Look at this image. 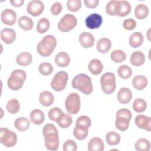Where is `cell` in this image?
Listing matches in <instances>:
<instances>
[{
    "mask_svg": "<svg viewBox=\"0 0 151 151\" xmlns=\"http://www.w3.org/2000/svg\"><path fill=\"white\" fill-rule=\"evenodd\" d=\"M45 147L51 151H55L59 147V136L56 127L50 123L45 124L42 130Z\"/></svg>",
    "mask_w": 151,
    "mask_h": 151,
    "instance_id": "cell-1",
    "label": "cell"
},
{
    "mask_svg": "<svg viewBox=\"0 0 151 151\" xmlns=\"http://www.w3.org/2000/svg\"><path fill=\"white\" fill-rule=\"evenodd\" d=\"M72 86L83 94L88 95L93 91L91 78L86 74L81 73L76 76L72 80Z\"/></svg>",
    "mask_w": 151,
    "mask_h": 151,
    "instance_id": "cell-2",
    "label": "cell"
},
{
    "mask_svg": "<svg viewBox=\"0 0 151 151\" xmlns=\"http://www.w3.org/2000/svg\"><path fill=\"white\" fill-rule=\"evenodd\" d=\"M57 45V40L54 36L47 35L37 44V51L42 57L50 55L54 50Z\"/></svg>",
    "mask_w": 151,
    "mask_h": 151,
    "instance_id": "cell-3",
    "label": "cell"
},
{
    "mask_svg": "<svg viewBox=\"0 0 151 151\" xmlns=\"http://www.w3.org/2000/svg\"><path fill=\"white\" fill-rule=\"evenodd\" d=\"M27 77L25 71L21 69L14 70L7 81L8 87L12 90L17 91L22 87L24 82Z\"/></svg>",
    "mask_w": 151,
    "mask_h": 151,
    "instance_id": "cell-4",
    "label": "cell"
},
{
    "mask_svg": "<svg viewBox=\"0 0 151 151\" xmlns=\"http://www.w3.org/2000/svg\"><path fill=\"white\" fill-rule=\"evenodd\" d=\"M101 90L106 94H112L116 87L115 75L111 72L103 74L100 79Z\"/></svg>",
    "mask_w": 151,
    "mask_h": 151,
    "instance_id": "cell-5",
    "label": "cell"
},
{
    "mask_svg": "<svg viewBox=\"0 0 151 151\" xmlns=\"http://www.w3.org/2000/svg\"><path fill=\"white\" fill-rule=\"evenodd\" d=\"M65 107L68 113L77 114L80 109V98L77 93L70 94L65 100Z\"/></svg>",
    "mask_w": 151,
    "mask_h": 151,
    "instance_id": "cell-6",
    "label": "cell"
},
{
    "mask_svg": "<svg viewBox=\"0 0 151 151\" xmlns=\"http://www.w3.org/2000/svg\"><path fill=\"white\" fill-rule=\"evenodd\" d=\"M68 79L67 73L63 71H59L54 75L51 82V87L55 91H61L65 88Z\"/></svg>",
    "mask_w": 151,
    "mask_h": 151,
    "instance_id": "cell-7",
    "label": "cell"
},
{
    "mask_svg": "<svg viewBox=\"0 0 151 151\" xmlns=\"http://www.w3.org/2000/svg\"><path fill=\"white\" fill-rule=\"evenodd\" d=\"M17 142V134L7 128L2 127L0 129V142L6 147H12Z\"/></svg>",
    "mask_w": 151,
    "mask_h": 151,
    "instance_id": "cell-8",
    "label": "cell"
},
{
    "mask_svg": "<svg viewBox=\"0 0 151 151\" xmlns=\"http://www.w3.org/2000/svg\"><path fill=\"white\" fill-rule=\"evenodd\" d=\"M76 17L70 14L64 15L58 24V29L62 32H68L77 25Z\"/></svg>",
    "mask_w": 151,
    "mask_h": 151,
    "instance_id": "cell-9",
    "label": "cell"
},
{
    "mask_svg": "<svg viewBox=\"0 0 151 151\" xmlns=\"http://www.w3.org/2000/svg\"><path fill=\"white\" fill-rule=\"evenodd\" d=\"M44 5L43 2L39 0L31 1L27 5V12L34 17L40 15L44 11Z\"/></svg>",
    "mask_w": 151,
    "mask_h": 151,
    "instance_id": "cell-10",
    "label": "cell"
},
{
    "mask_svg": "<svg viewBox=\"0 0 151 151\" xmlns=\"http://www.w3.org/2000/svg\"><path fill=\"white\" fill-rule=\"evenodd\" d=\"M103 22L101 15L97 13H93L89 15L85 19V24L87 28L90 29L99 28Z\"/></svg>",
    "mask_w": 151,
    "mask_h": 151,
    "instance_id": "cell-11",
    "label": "cell"
},
{
    "mask_svg": "<svg viewBox=\"0 0 151 151\" xmlns=\"http://www.w3.org/2000/svg\"><path fill=\"white\" fill-rule=\"evenodd\" d=\"M131 11L130 4L127 1H117L115 6V15L125 17Z\"/></svg>",
    "mask_w": 151,
    "mask_h": 151,
    "instance_id": "cell-12",
    "label": "cell"
},
{
    "mask_svg": "<svg viewBox=\"0 0 151 151\" xmlns=\"http://www.w3.org/2000/svg\"><path fill=\"white\" fill-rule=\"evenodd\" d=\"M1 19L3 24L7 25H12L16 22L17 14L14 10L7 8L2 12Z\"/></svg>",
    "mask_w": 151,
    "mask_h": 151,
    "instance_id": "cell-13",
    "label": "cell"
},
{
    "mask_svg": "<svg viewBox=\"0 0 151 151\" xmlns=\"http://www.w3.org/2000/svg\"><path fill=\"white\" fill-rule=\"evenodd\" d=\"M136 125L140 129L150 132L151 130V118L145 115H137L134 120Z\"/></svg>",
    "mask_w": 151,
    "mask_h": 151,
    "instance_id": "cell-14",
    "label": "cell"
},
{
    "mask_svg": "<svg viewBox=\"0 0 151 151\" xmlns=\"http://www.w3.org/2000/svg\"><path fill=\"white\" fill-rule=\"evenodd\" d=\"M78 40L83 47L88 48L93 47L95 40L91 34L88 32H83L79 35Z\"/></svg>",
    "mask_w": 151,
    "mask_h": 151,
    "instance_id": "cell-15",
    "label": "cell"
},
{
    "mask_svg": "<svg viewBox=\"0 0 151 151\" xmlns=\"http://www.w3.org/2000/svg\"><path fill=\"white\" fill-rule=\"evenodd\" d=\"M16 38L15 31L11 28H5L1 31V38L6 44L12 43Z\"/></svg>",
    "mask_w": 151,
    "mask_h": 151,
    "instance_id": "cell-16",
    "label": "cell"
},
{
    "mask_svg": "<svg viewBox=\"0 0 151 151\" xmlns=\"http://www.w3.org/2000/svg\"><path fill=\"white\" fill-rule=\"evenodd\" d=\"M117 100L122 104L129 103L132 99V94L130 90L127 87L121 88L117 93Z\"/></svg>",
    "mask_w": 151,
    "mask_h": 151,
    "instance_id": "cell-17",
    "label": "cell"
},
{
    "mask_svg": "<svg viewBox=\"0 0 151 151\" xmlns=\"http://www.w3.org/2000/svg\"><path fill=\"white\" fill-rule=\"evenodd\" d=\"M89 151H103L104 149V144L101 139L96 137L92 138L88 143Z\"/></svg>",
    "mask_w": 151,
    "mask_h": 151,
    "instance_id": "cell-18",
    "label": "cell"
},
{
    "mask_svg": "<svg viewBox=\"0 0 151 151\" xmlns=\"http://www.w3.org/2000/svg\"><path fill=\"white\" fill-rule=\"evenodd\" d=\"M111 47V41L107 38H101L97 42L96 48L97 51L101 54L107 53Z\"/></svg>",
    "mask_w": 151,
    "mask_h": 151,
    "instance_id": "cell-19",
    "label": "cell"
},
{
    "mask_svg": "<svg viewBox=\"0 0 151 151\" xmlns=\"http://www.w3.org/2000/svg\"><path fill=\"white\" fill-rule=\"evenodd\" d=\"M88 68L91 74L98 75L102 72L103 65L100 60L97 58H94L89 62Z\"/></svg>",
    "mask_w": 151,
    "mask_h": 151,
    "instance_id": "cell-20",
    "label": "cell"
},
{
    "mask_svg": "<svg viewBox=\"0 0 151 151\" xmlns=\"http://www.w3.org/2000/svg\"><path fill=\"white\" fill-rule=\"evenodd\" d=\"M32 55L28 52H22L16 57V63L21 66H27L32 63Z\"/></svg>",
    "mask_w": 151,
    "mask_h": 151,
    "instance_id": "cell-21",
    "label": "cell"
},
{
    "mask_svg": "<svg viewBox=\"0 0 151 151\" xmlns=\"http://www.w3.org/2000/svg\"><path fill=\"white\" fill-rule=\"evenodd\" d=\"M70 56L65 52H60L55 55V63L60 67H67L70 64Z\"/></svg>",
    "mask_w": 151,
    "mask_h": 151,
    "instance_id": "cell-22",
    "label": "cell"
},
{
    "mask_svg": "<svg viewBox=\"0 0 151 151\" xmlns=\"http://www.w3.org/2000/svg\"><path fill=\"white\" fill-rule=\"evenodd\" d=\"M54 97L53 94L48 91H44L40 93L39 96V101L40 103L45 107H49L54 102Z\"/></svg>",
    "mask_w": 151,
    "mask_h": 151,
    "instance_id": "cell-23",
    "label": "cell"
},
{
    "mask_svg": "<svg viewBox=\"0 0 151 151\" xmlns=\"http://www.w3.org/2000/svg\"><path fill=\"white\" fill-rule=\"evenodd\" d=\"M143 36L140 32H135L130 35L129 42L132 48H138L139 47L143 42Z\"/></svg>",
    "mask_w": 151,
    "mask_h": 151,
    "instance_id": "cell-24",
    "label": "cell"
},
{
    "mask_svg": "<svg viewBox=\"0 0 151 151\" xmlns=\"http://www.w3.org/2000/svg\"><path fill=\"white\" fill-rule=\"evenodd\" d=\"M130 63L136 67H139L142 65L145 61V57L144 54L140 51H137L133 52L130 58Z\"/></svg>",
    "mask_w": 151,
    "mask_h": 151,
    "instance_id": "cell-25",
    "label": "cell"
},
{
    "mask_svg": "<svg viewBox=\"0 0 151 151\" xmlns=\"http://www.w3.org/2000/svg\"><path fill=\"white\" fill-rule=\"evenodd\" d=\"M132 85L138 90H143L147 85V79L144 76L137 75L132 80Z\"/></svg>",
    "mask_w": 151,
    "mask_h": 151,
    "instance_id": "cell-26",
    "label": "cell"
},
{
    "mask_svg": "<svg viewBox=\"0 0 151 151\" xmlns=\"http://www.w3.org/2000/svg\"><path fill=\"white\" fill-rule=\"evenodd\" d=\"M29 117L32 123L36 125L42 124L45 119L44 113L40 109H34L32 110Z\"/></svg>",
    "mask_w": 151,
    "mask_h": 151,
    "instance_id": "cell-27",
    "label": "cell"
},
{
    "mask_svg": "<svg viewBox=\"0 0 151 151\" xmlns=\"http://www.w3.org/2000/svg\"><path fill=\"white\" fill-rule=\"evenodd\" d=\"M18 24L19 27L24 31L31 30L34 26L32 19L25 15L22 16L18 19Z\"/></svg>",
    "mask_w": 151,
    "mask_h": 151,
    "instance_id": "cell-28",
    "label": "cell"
},
{
    "mask_svg": "<svg viewBox=\"0 0 151 151\" xmlns=\"http://www.w3.org/2000/svg\"><path fill=\"white\" fill-rule=\"evenodd\" d=\"M148 7L143 4L137 5L134 9L135 17L138 19H143L146 18L149 14Z\"/></svg>",
    "mask_w": 151,
    "mask_h": 151,
    "instance_id": "cell-29",
    "label": "cell"
},
{
    "mask_svg": "<svg viewBox=\"0 0 151 151\" xmlns=\"http://www.w3.org/2000/svg\"><path fill=\"white\" fill-rule=\"evenodd\" d=\"M30 126V121L26 117H21L17 118L14 122L15 127L20 132L27 130Z\"/></svg>",
    "mask_w": 151,
    "mask_h": 151,
    "instance_id": "cell-30",
    "label": "cell"
},
{
    "mask_svg": "<svg viewBox=\"0 0 151 151\" xmlns=\"http://www.w3.org/2000/svg\"><path fill=\"white\" fill-rule=\"evenodd\" d=\"M88 128L80 125H76L73 130V134L74 137L79 140L85 139L88 135Z\"/></svg>",
    "mask_w": 151,
    "mask_h": 151,
    "instance_id": "cell-31",
    "label": "cell"
},
{
    "mask_svg": "<svg viewBox=\"0 0 151 151\" xmlns=\"http://www.w3.org/2000/svg\"><path fill=\"white\" fill-rule=\"evenodd\" d=\"M130 119L124 116H116L115 125L117 129L120 131H126L129 126Z\"/></svg>",
    "mask_w": 151,
    "mask_h": 151,
    "instance_id": "cell-32",
    "label": "cell"
},
{
    "mask_svg": "<svg viewBox=\"0 0 151 151\" xmlns=\"http://www.w3.org/2000/svg\"><path fill=\"white\" fill-rule=\"evenodd\" d=\"M120 136L119 133L114 132H109L106 135V140L107 143L111 146L118 145L120 142Z\"/></svg>",
    "mask_w": 151,
    "mask_h": 151,
    "instance_id": "cell-33",
    "label": "cell"
},
{
    "mask_svg": "<svg viewBox=\"0 0 151 151\" xmlns=\"http://www.w3.org/2000/svg\"><path fill=\"white\" fill-rule=\"evenodd\" d=\"M72 117L68 114L63 113L60 118L56 121L58 125L63 129L68 128L72 123Z\"/></svg>",
    "mask_w": 151,
    "mask_h": 151,
    "instance_id": "cell-34",
    "label": "cell"
},
{
    "mask_svg": "<svg viewBox=\"0 0 151 151\" xmlns=\"http://www.w3.org/2000/svg\"><path fill=\"white\" fill-rule=\"evenodd\" d=\"M134 146L137 151H149L150 149V143L147 139L141 138L136 141Z\"/></svg>",
    "mask_w": 151,
    "mask_h": 151,
    "instance_id": "cell-35",
    "label": "cell"
},
{
    "mask_svg": "<svg viewBox=\"0 0 151 151\" xmlns=\"http://www.w3.org/2000/svg\"><path fill=\"white\" fill-rule=\"evenodd\" d=\"M6 109L9 113L16 114L20 109V104L16 99H10L6 104Z\"/></svg>",
    "mask_w": 151,
    "mask_h": 151,
    "instance_id": "cell-36",
    "label": "cell"
},
{
    "mask_svg": "<svg viewBox=\"0 0 151 151\" xmlns=\"http://www.w3.org/2000/svg\"><path fill=\"white\" fill-rule=\"evenodd\" d=\"M50 28V21L46 18L39 19L37 24V31L40 34H44L47 32Z\"/></svg>",
    "mask_w": 151,
    "mask_h": 151,
    "instance_id": "cell-37",
    "label": "cell"
},
{
    "mask_svg": "<svg viewBox=\"0 0 151 151\" xmlns=\"http://www.w3.org/2000/svg\"><path fill=\"white\" fill-rule=\"evenodd\" d=\"M147 104L145 100L141 98L135 99L133 103V109L137 113H142L145 111Z\"/></svg>",
    "mask_w": 151,
    "mask_h": 151,
    "instance_id": "cell-38",
    "label": "cell"
},
{
    "mask_svg": "<svg viewBox=\"0 0 151 151\" xmlns=\"http://www.w3.org/2000/svg\"><path fill=\"white\" fill-rule=\"evenodd\" d=\"M117 74L123 79H127L132 75V70L130 67L126 65L120 66L117 69Z\"/></svg>",
    "mask_w": 151,
    "mask_h": 151,
    "instance_id": "cell-39",
    "label": "cell"
},
{
    "mask_svg": "<svg viewBox=\"0 0 151 151\" xmlns=\"http://www.w3.org/2000/svg\"><path fill=\"white\" fill-rule=\"evenodd\" d=\"M111 59L115 63H122L126 60V54L120 50H116L111 52Z\"/></svg>",
    "mask_w": 151,
    "mask_h": 151,
    "instance_id": "cell-40",
    "label": "cell"
},
{
    "mask_svg": "<svg viewBox=\"0 0 151 151\" xmlns=\"http://www.w3.org/2000/svg\"><path fill=\"white\" fill-rule=\"evenodd\" d=\"M38 71L43 76H48L53 71V67L50 63L43 62L38 67Z\"/></svg>",
    "mask_w": 151,
    "mask_h": 151,
    "instance_id": "cell-41",
    "label": "cell"
},
{
    "mask_svg": "<svg viewBox=\"0 0 151 151\" xmlns=\"http://www.w3.org/2000/svg\"><path fill=\"white\" fill-rule=\"evenodd\" d=\"M67 6L68 11L71 12H77L81 7V1L80 0H68Z\"/></svg>",
    "mask_w": 151,
    "mask_h": 151,
    "instance_id": "cell-42",
    "label": "cell"
},
{
    "mask_svg": "<svg viewBox=\"0 0 151 151\" xmlns=\"http://www.w3.org/2000/svg\"><path fill=\"white\" fill-rule=\"evenodd\" d=\"M63 113L61 109L58 107H53L51 109L48 111V117L49 119L54 122H56L60 117Z\"/></svg>",
    "mask_w": 151,
    "mask_h": 151,
    "instance_id": "cell-43",
    "label": "cell"
},
{
    "mask_svg": "<svg viewBox=\"0 0 151 151\" xmlns=\"http://www.w3.org/2000/svg\"><path fill=\"white\" fill-rule=\"evenodd\" d=\"M91 122L90 119L87 116H80L76 120V125H80L84 126L86 128H89L91 126Z\"/></svg>",
    "mask_w": 151,
    "mask_h": 151,
    "instance_id": "cell-44",
    "label": "cell"
},
{
    "mask_svg": "<svg viewBox=\"0 0 151 151\" xmlns=\"http://www.w3.org/2000/svg\"><path fill=\"white\" fill-rule=\"evenodd\" d=\"M77 150V145L76 143L71 139L66 140L63 145L64 151H76Z\"/></svg>",
    "mask_w": 151,
    "mask_h": 151,
    "instance_id": "cell-45",
    "label": "cell"
},
{
    "mask_svg": "<svg viewBox=\"0 0 151 151\" xmlns=\"http://www.w3.org/2000/svg\"><path fill=\"white\" fill-rule=\"evenodd\" d=\"M123 28L129 31L134 29L136 27V22L134 19L132 18H128L124 21L123 24Z\"/></svg>",
    "mask_w": 151,
    "mask_h": 151,
    "instance_id": "cell-46",
    "label": "cell"
},
{
    "mask_svg": "<svg viewBox=\"0 0 151 151\" xmlns=\"http://www.w3.org/2000/svg\"><path fill=\"white\" fill-rule=\"evenodd\" d=\"M117 0H111L107 2L106 6V11L110 15H115V6Z\"/></svg>",
    "mask_w": 151,
    "mask_h": 151,
    "instance_id": "cell-47",
    "label": "cell"
},
{
    "mask_svg": "<svg viewBox=\"0 0 151 151\" xmlns=\"http://www.w3.org/2000/svg\"><path fill=\"white\" fill-rule=\"evenodd\" d=\"M62 9V4L60 2H55L51 7V12L54 15H58L61 12Z\"/></svg>",
    "mask_w": 151,
    "mask_h": 151,
    "instance_id": "cell-48",
    "label": "cell"
},
{
    "mask_svg": "<svg viewBox=\"0 0 151 151\" xmlns=\"http://www.w3.org/2000/svg\"><path fill=\"white\" fill-rule=\"evenodd\" d=\"M116 116H124L126 117L129 119L131 120L132 113L131 111L126 108H122L119 109L116 113Z\"/></svg>",
    "mask_w": 151,
    "mask_h": 151,
    "instance_id": "cell-49",
    "label": "cell"
},
{
    "mask_svg": "<svg viewBox=\"0 0 151 151\" xmlns=\"http://www.w3.org/2000/svg\"><path fill=\"white\" fill-rule=\"evenodd\" d=\"M99 0H84V3L85 5L89 8H94L97 6L99 4Z\"/></svg>",
    "mask_w": 151,
    "mask_h": 151,
    "instance_id": "cell-50",
    "label": "cell"
},
{
    "mask_svg": "<svg viewBox=\"0 0 151 151\" xmlns=\"http://www.w3.org/2000/svg\"><path fill=\"white\" fill-rule=\"evenodd\" d=\"M10 3L14 6L20 7L24 3V0H11Z\"/></svg>",
    "mask_w": 151,
    "mask_h": 151,
    "instance_id": "cell-51",
    "label": "cell"
}]
</instances>
